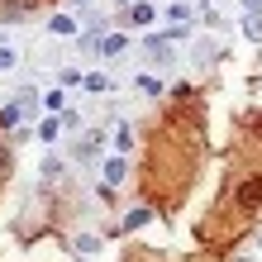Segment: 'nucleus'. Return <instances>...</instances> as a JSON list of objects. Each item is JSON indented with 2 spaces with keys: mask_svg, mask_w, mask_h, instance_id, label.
Segmentation results:
<instances>
[{
  "mask_svg": "<svg viewBox=\"0 0 262 262\" xmlns=\"http://www.w3.org/2000/svg\"><path fill=\"white\" fill-rule=\"evenodd\" d=\"M238 205H243V210H257V205H262V172L248 177V181L238 186Z\"/></svg>",
  "mask_w": 262,
  "mask_h": 262,
  "instance_id": "1",
  "label": "nucleus"
},
{
  "mask_svg": "<svg viewBox=\"0 0 262 262\" xmlns=\"http://www.w3.org/2000/svg\"><path fill=\"white\" fill-rule=\"evenodd\" d=\"M76 253H81V257H96L100 253V238H86L81 234V238H76Z\"/></svg>",
  "mask_w": 262,
  "mask_h": 262,
  "instance_id": "2",
  "label": "nucleus"
},
{
  "mask_svg": "<svg viewBox=\"0 0 262 262\" xmlns=\"http://www.w3.org/2000/svg\"><path fill=\"white\" fill-rule=\"evenodd\" d=\"M148 57H158V62L167 57V62H172V53H167V43H162V38H152V43H148Z\"/></svg>",
  "mask_w": 262,
  "mask_h": 262,
  "instance_id": "3",
  "label": "nucleus"
},
{
  "mask_svg": "<svg viewBox=\"0 0 262 262\" xmlns=\"http://www.w3.org/2000/svg\"><path fill=\"white\" fill-rule=\"evenodd\" d=\"M105 181H124V162H119V158L105 167Z\"/></svg>",
  "mask_w": 262,
  "mask_h": 262,
  "instance_id": "4",
  "label": "nucleus"
},
{
  "mask_svg": "<svg viewBox=\"0 0 262 262\" xmlns=\"http://www.w3.org/2000/svg\"><path fill=\"white\" fill-rule=\"evenodd\" d=\"M72 29H76V24L67 19V14H57V19H53V34H72Z\"/></svg>",
  "mask_w": 262,
  "mask_h": 262,
  "instance_id": "5",
  "label": "nucleus"
},
{
  "mask_svg": "<svg viewBox=\"0 0 262 262\" xmlns=\"http://www.w3.org/2000/svg\"><path fill=\"white\" fill-rule=\"evenodd\" d=\"M10 67H14V53H10V48H0V72H10Z\"/></svg>",
  "mask_w": 262,
  "mask_h": 262,
  "instance_id": "6",
  "label": "nucleus"
},
{
  "mask_svg": "<svg viewBox=\"0 0 262 262\" xmlns=\"http://www.w3.org/2000/svg\"><path fill=\"white\" fill-rule=\"evenodd\" d=\"M5 172H10V148L0 143V177H5Z\"/></svg>",
  "mask_w": 262,
  "mask_h": 262,
  "instance_id": "7",
  "label": "nucleus"
},
{
  "mask_svg": "<svg viewBox=\"0 0 262 262\" xmlns=\"http://www.w3.org/2000/svg\"><path fill=\"white\" fill-rule=\"evenodd\" d=\"M257 124H262V119H257Z\"/></svg>",
  "mask_w": 262,
  "mask_h": 262,
  "instance_id": "8",
  "label": "nucleus"
}]
</instances>
